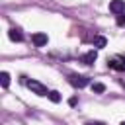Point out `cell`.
Segmentation results:
<instances>
[{"label": "cell", "instance_id": "obj_8", "mask_svg": "<svg viewBox=\"0 0 125 125\" xmlns=\"http://www.w3.org/2000/svg\"><path fill=\"white\" fill-rule=\"evenodd\" d=\"M94 45H96L98 49H102V47L107 45V39H105L104 35H96V37H94Z\"/></svg>", "mask_w": 125, "mask_h": 125}, {"label": "cell", "instance_id": "obj_14", "mask_svg": "<svg viewBox=\"0 0 125 125\" xmlns=\"http://www.w3.org/2000/svg\"><path fill=\"white\" fill-rule=\"evenodd\" d=\"M121 125H125V121H121Z\"/></svg>", "mask_w": 125, "mask_h": 125}, {"label": "cell", "instance_id": "obj_4", "mask_svg": "<svg viewBox=\"0 0 125 125\" xmlns=\"http://www.w3.org/2000/svg\"><path fill=\"white\" fill-rule=\"evenodd\" d=\"M107 66L113 68V70H125V59H121V57L107 59Z\"/></svg>", "mask_w": 125, "mask_h": 125}, {"label": "cell", "instance_id": "obj_1", "mask_svg": "<svg viewBox=\"0 0 125 125\" xmlns=\"http://www.w3.org/2000/svg\"><path fill=\"white\" fill-rule=\"evenodd\" d=\"M25 84H27V88H29L33 94H37V96H49L47 86H43L39 80H25Z\"/></svg>", "mask_w": 125, "mask_h": 125}, {"label": "cell", "instance_id": "obj_5", "mask_svg": "<svg viewBox=\"0 0 125 125\" xmlns=\"http://www.w3.org/2000/svg\"><path fill=\"white\" fill-rule=\"evenodd\" d=\"M31 41H33V45L35 47H45L47 45V41H49V37H47V33H33L31 35Z\"/></svg>", "mask_w": 125, "mask_h": 125}, {"label": "cell", "instance_id": "obj_13", "mask_svg": "<svg viewBox=\"0 0 125 125\" xmlns=\"http://www.w3.org/2000/svg\"><path fill=\"white\" fill-rule=\"evenodd\" d=\"M86 125H104V123H86Z\"/></svg>", "mask_w": 125, "mask_h": 125}, {"label": "cell", "instance_id": "obj_3", "mask_svg": "<svg viewBox=\"0 0 125 125\" xmlns=\"http://www.w3.org/2000/svg\"><path fill=\"white\" fill-rule=\"evenodd\" d=\"M109 12L119 16V14H125V0H111L109 2Z\"/></svg>", "mask_w": 125, "mask_h": 125}, {"label": "cell", "instance_id": "obj_11", "mask_svg": "<svg viewBox=\"0 0 125 125\" xmlns=\"http://www.w3.org/2000/svg\"><path fill=\"white\" fill-rule=\"evenodd\" d=\"M47 98H49V100H51V102H53V104H59V102H61V94H59V92H57V90H51V92H49V96H47Z\"/></svg>", "mask_w": 125, "mask_h": 125}, {"label": "cell", "instance_id": "obj_2", "mask_svg": "<svg viewBox=\"0 0 125 125\" xmlns=\"http://www.w3.org/2000/svg\"><path fill=\"white\" fill-rule=\"evenodd\" d=\"M68 82L74 86V88H84L90 84V78L88 76H82V74H70L68 76Z\"/></svg>", "mask_w": 125, "mask_h": 125}, {"label": "cell", "instance_id": "obj_6", "mask_svg": "<svg viewBox=\"0 0 125 125\" xmlns=\"http://www.w3.org/2000/svg\"><path fill=\"white\" fill-rule=\"evenodd\" d=\"M8 37L12 39V41H23V33L18 29V27H10V31H8Z\"/></svg>", "mask_w": 125, "mask_h": 125}, {"label": "cell", "instance_id": "obj_7", "mask_svg": "<svg viewBox=\"0 0 125 125\" xmlns=\"http://www.w3.org/2000/svg\"><path fill=\"white\" fill-rule=\"evenodd\" d=\"M96 59H98V53H96L94 49H92V51H88L86 55H82V62H84V64H88V66H90V64H94V61H96Z\"/></svg>", "mask_w": 125, "mask_h": 125}, {"label": "cell", "instance_id": "obj_9", "mask_svg": "<svg viewBox=\"0 0 125 125\" xmlns=\"http://www.w3.org/2000/svg\"><path fill=\"white\" fill-rule=\"evenodd\" d=\"M0 84H2V88H8V86H10V74H8L6 70L0 72Z\"/></svg>", "mask_w": 125, "mask_h": 125}, {"label": "cell", "instance_id": "obj_10", "mask_svg": "<svg viewBox=\"0 0 125 125\" xmlns=\"http://www.w3.org/2000/svg\"><path fill=\"white\" fill-rule=\"evenodd\" d=\"M92 92H96V94H104V92H105V84H102V82H94V84H92Z\"/></svg>", "mask_w": 125, "mask_h": 125}, {"label": "cell", "instance_id": "obj_12", "mask_svg": "<svg viewBox=\"0 0 125 125\" xmlns=\"http://www.w3.org/2000/svg\"><path fill=\"white\" fill-rule=\"evenodd\" d=\"M117 25H125V14H119L117 16Z\"/></svg>", "mask_w": 125, "mask_h": 125}]
</instances>
